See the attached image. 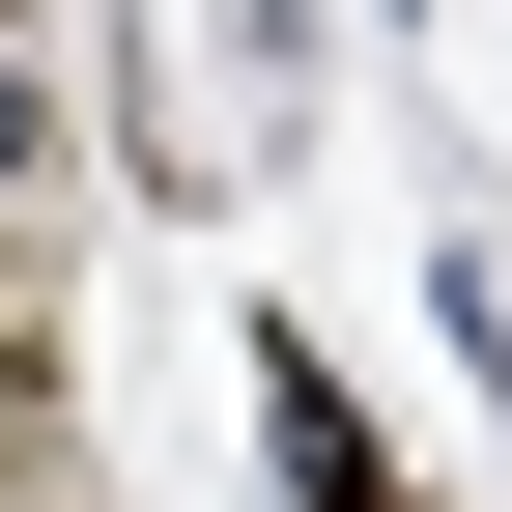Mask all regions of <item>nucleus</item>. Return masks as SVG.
<instances>
[{
  "label": "nucleus",
  "instance_id": "obj_1",
  "mask_svg": "<svg viewBox=\"0 0 512 512\" xmlns=\"http://www.w3.org/2000/svg\"><path fill=\"white\" fill-rule=\"evenodd\" d=\"M256 399H285V484H313V512H399V484H370V427H342V370H313V342H256Z\"/></svg>",
  "mask_w": 512,
  "mask_h": 512
},
{
  "label": "nucleus",
  "instance_id": "obj_2",
  "mask_svg": "<svg viewBox=\"0 0 512 512\" xmlns=\"http://www.w3.org/2000/svg\"><path fill=\"white\" fill-rule=\"evenodd\" d=\"M29 171H57V114H29V57H0V200H29Z\"/></svg>",
  "mask_w": 512,
  "mask_h": 512
}]
</instances>
